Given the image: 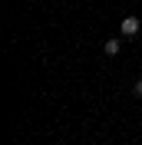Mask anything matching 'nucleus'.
Masks as SVG:
<instances>
[{"label":"nucleus","mask_w":142,"mask_h":145,"mask_svg":"<svg viewBox=\"0 0 142 145\" xmlns=\"http://www.w3.org/2000/svg\"><path fill=\"white\" fill-rule=\"evenodd\" d=\"M135 92H139V96H142V79H139V82H135Z\"/></svg>","instance_id":"obj_3"},{"label":"nucleus","mask_w":142,"mask_h":145,"mask_svg":"<svg viewBox=\"0 0 142 145\" xmlns=\"http://www.w3.org/2000/svg\"><path fill=\"white\" fill-rule=\"evenodd\" d=\"M139 17H122V23H119V30H122L126 40H132V36H139Z\"/></svg>","instance_id":"obj_1"},{"label":"nucleus","mask_w":142,"mask_h":145,"mask_svg":"<svg viewBox=\"0 0 142 145\" xmlns=\"http://www.w3.org/2000/svg\"><path fill=\"white\" fill-rule=\"evenodd\" d=\"M119 50H122V43H119V40H109V43H106V56H116Z\"/></svg>","instance_id":"obj_2"}]
</instances>
